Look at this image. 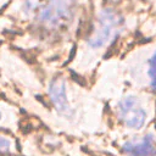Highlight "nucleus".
Wrapping results in <instances>:
<instances>
[{
    "mask_svg": "<svg viewBox=\"0 0 156 156\" xmlns=\"http://www.w3.org/2000/svg\"><path fill=\"white\" fill-rule=\"evenodd\" d=\"M123 27L122 16L112 9H104L99 12L93 29L87 39V44L91 49H100L108 45L117 38Z\"/></svg>",
    "mask_w": 156,
    "mask_h": 156,
    "instance_id": "nucleus-1",
    "label": "nucleus"
},
{
    "mask_svg": "<svg viewBox=\"0 0 156 156\" xmlns=\"http://www.w3.org/2000/svg\"><path fill=\"white\" fill-rule=\"evenodd\" d=\"M0 119H1V112H0Z\"/></svg>",
    "mask_w": 156,
    "mask_h": 156,
    "instance_id": "nucleus-9",
    "label": "nucleus"
},
{
    "mask_svg": "<svg viewBox=\"0 0 156 156\" xmlns=\"http://www.w3.org/2000/svg\"><path fill=\"white\" fill-rule=\"evenodd\" d=\"M10 149H11V141L7 138L0 135V152H9Z\"/></svg>",
    "mask_w": 156,
    "mask_h": 156,
    "instance_id": "nucleus-7",
    "label": "nucleus"
},
{
    "mask_svg": "<svg viewBox=\"0 0 156 156\" xmlns=\"http://www.w3.org/2000/svg\"><path fill=\"white\" fill-rule=\"evenodd\" d=\"M39 22L51 29L66 26L73 17V6L68 0H49L39 7Z\"/></svg>",
    "mask_w": 156,
    "mask_h": 156,
    "instance_id": "nucleus-2",
    "label": "nucleus"
},
{
    "mask_svg": "<svg viewBox=\"0 0 156 156\" xmlns=\"http://www.w3.org/2000/svg\"><path fill=\"white\" fill-rule=\"evenodd\" d=\"M147 77H149L150 87L152 89H156V50L147 60Z\"/></svg>",
    "mask_w": 156,
    "mask_h": 156,
    "instance_id": "nucleus-6",
    "label": "nucleus"
},
{
    "mask_svg": "<svg viewBox=\"0 0 156 156\" xmlns=\"http://www.w3.org/2000/svg\"><path fill=\"white\" fill-rule=\"evenodd\" d=\"M117 116L121 122L132 129H140L146 121V112L135 96H124L117 104Z\"/></svg>",
    "mask_w": 156,
    "mask_h": 156,
    "instance_id": "nucleus-3",
    "label": "nucleus"
},
{
    "mask_svg": "<svg viewBox=\"0 0 156 156\" xmlns=\"http://www.w3.org/2000/svg\"><path fill=\"white\" fill-rule=\"evenodd\" d=\"M41 1L43 0H27V7L30 9V10H34L38 6L40 7L41 6Z\"/></svg>",
    "mask_w": 156,
    "mask_h": 156,
    "instance_id": "nucleus-8",
    "label": "nucleus"
},
{
    "mask_svg": "<svg viewBox=\"0 0 156 156\" xmlns=\"http://www.w3.org/2000/svg\"><path fill=\"white\" fill-rule=\"evenodd\" d=\"M50 100L56 108V111L65 116V117H72L74 111L73 107L68 100L67 96V87L66 82L62 78H55L49 83V89H48Z\"/></svg>",
    "mask_w": 156,
    "mask_h": 156,
    "instance_id": "nucleus-4",
    "label": "nucleus"
},
{
    "mask_svg": "<svg viewBox=\"0 0 156 156\" xmlns=\"http://www.w3.org/2000/svg\"><path fill=\"white\" fill-rule=\"evenodd\" d=\"M123 150L128 156H156V139L152 135H145L127 141Z\"/></svg>",
    "mask_w": 156,
    "mask_h": 156,
    "instance_id": "nucleus-5",
    "label": "nucleus"
}]
</instances>
